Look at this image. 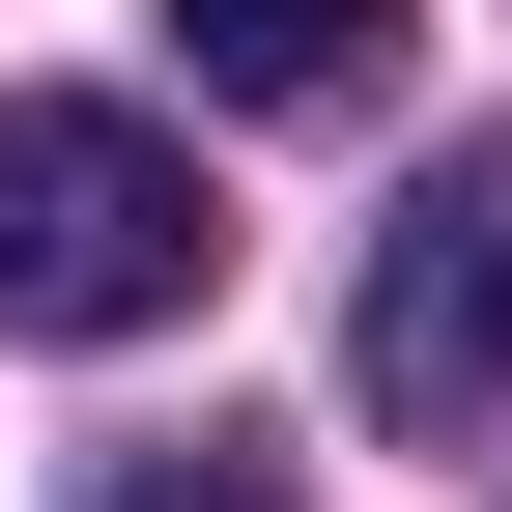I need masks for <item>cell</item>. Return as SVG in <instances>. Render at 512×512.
Wrapping results in <instances>:
<instances>
[{
	"label": "cell",
	"instance_id": "cell-1",
	"mask_svg": "<svg viewBox=\"0 0 512 512\" xmlns=\"http://www.w3.org/2000/svg\"><path fill=\"white\" fill-rule=\"evenodd\" d=\"M171 313H228L200 143L114 86H0V342H171Z\"/></svg>",
	"mask_w": 512,
	"mask_h": 512
},
{
	"label": "cell",
	"instance_id": "cell-2",
	"mask_svg": "<svg viewBox=\"0 0 512 512\" xmlns=\"http://www.w3.org/2000/svg\"><path fill=\"white\" fill-rule=\"evenodd\" d=\"M370 399H512V143H456L370 256Z\"/></svg>",
	"mask_w": 512,
	"mask_h": 512
},
{
	"label": "cell",
	"instance_id": "cell-3",
	"mask_svg": "<svg viewBox=\"0 0 512 512\" xmlns=\"http://www.w3.org/2000/svg\"><path fill=\"white\" fill-rule=\"evenodd\" d=\"M171 57H200L228 114H370L399 86V0H171Z\"/></svg>",
	"mask_w": 512,
	"mask_h": 512
},
{
	"label": "cell",
	"instance_id": "cell-4",
	"mask_svg": "<svg viewBox=\"0 0 512 512\" xmlns=\"http://www.w3.org/2000/svg\"><path fill=\"white\" fill-rule=\"evenodd\" d=\"M114 512H285V456H143Z\"/></svg>",
	"mask_w": 512,
	"mask_h": 512
}]
</instances>
